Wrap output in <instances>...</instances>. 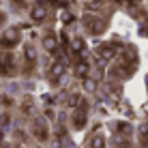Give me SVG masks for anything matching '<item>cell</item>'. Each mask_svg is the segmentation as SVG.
<instances>
[{"label":"cell","mask_w":148,"mask_h":148,"mask_svg":"<svg viewBox=\"0 0 148 148\" xmlns=\"http://www.w3.org/2000/svg\"><path fill=\"white\" fill-rule=\"evenodd\" d=\"M84 120H86V105H79L73 114V127L75 129H82L84 127Z\"/></svg>","instance_id":"cell-1"},{"label":"cell","mask_w":148,"mask_h":148,"mask_svg":"<svg viewBox=\"0 0 148 148\" xmlns=\"http://www.w3.org/2000/svg\"><path fill=\"white\" fill-rule=\"evenodd\" d=\"M17 30H9L7 34H4L2 39H0V45H2V47H13L15 43H17Z\"/></svg>","instance_id":"cell-2"},{"label":"cell","mask_w":148,"mask_h":148,"mask_svg":"<svg viewBox=\"0 0 148 148\" xmlns=\"http://www.w3.org/2000/svg\"><path fill=\"white\" fill-rule=\"evenodd\" d=\"M32 131H34V135L39 137V140H47V127H45V120H37L32 125Z\"/></svg>","instance_id":"cell-3"},{"label":"cell","mask_w":148,"mask_h":148,"mask_svg":"<svg viewBox=\"0 0 148 148\" xmlns=\"http://www.w3.org/2000/svg\"><path fill=\"white\" fill-rule=\"evenodd\" d=\"M116 54V45H101L99 47V56L101 58H112Z\"/></svg>","instance_id":"cell-4"},{"label":"cell","mask_w":148,"mask_h":148,"mask_svg":"<svg viewBox=\"0 0 148 148\" xmlns=\"http://www.w3.org/2000/svg\"><path fill=\"white\" fill-rule=\"evenodd\" d=\"M32 17H34V22H43V19H45V7H43V4H37V7H34Z\"/></svg>","instance_id":"cell-5"},{"label":"cell","mask_w":148,"mask_h":148,"mask_svg":"<svg viewBox=\"0 0 148 148\" xmlns=\"http://www.w3.org/2000/svg\"><path fill=\"white\" fill-rule=\"evenodd\" d=\"M105 146V140L103 137H95L92 142H90V148H103Z\"/></svg>","instance_id":"cell-6"},{"label":"cell","mask_w":148,"mask_h":148,"mask_svg":"<svg viewBox=\"0 0 148 148\" xmlns=\"http://www.w3.org/2000/svg\"><path fill=\"white\" fill-rule=\"evenodd\" d=\"M45 47H47L49 52H54V49H56V39L54 37H47V39H45Z\"/></svg>","instance_id":"cell-7"},{"label":"cell","mask_w":148,"mask_h":148,"mask_svg":"<svg viewBox=\"0 0 148 148\" xmlns=\"http://www.w3.org/2000/svg\"><path fill=\"white\" fill-rule=\"evenodd\" d=\"M86 73H88V64H86V62H79V64H77V75H86Z\"/></svg>","instance_id":"cell-8"},{"label":"cell","mask_w":148,"mask_h":148,"mask_svg":"<svg viewBox=\"0 0 148 148\" xmlns=\"http://www.w3.org/2000/svg\"><path fill=\"white\" fill-rule=\"evenodd\" d=\"M118 131H120V133H125V135H129V133H131V127L125 122V125H120V127H118Z\"/></svg>","instance_id":"cell-9"},{"label":"cell","mask_w":148,"mask_h":148,"mask_svg":"<svg viewBox=\"0 0 148 148\" xmlns=\"http://www.w3.org/2000/svg\"><path fill=\"white\" fill-rule=\"evenodd\" d=\"M4 22V13H0V24H2Z\"/></svg>","instance_id":"cell-10"}]
</instances>
